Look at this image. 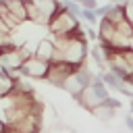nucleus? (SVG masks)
I'll use <instances>...</instances> for the list:
<instances>
[{"label":"nucleus","instance_id":"nucleus-22","mask_svg":"<svg viewBox=\"0 0 133 133\" xmlns=\"http://www.w3.org/2000/svg\"><path fill=\"white\" fill-rule=\"evenodd\" d=\"M125 127L133 133V114H129V116H125Z\"/></svg>","mask_w":133,"mask_h":133},{"label":"nucleus","instance_id":"nucleus-6","mask_svg":"<svg viewBox=\"0 0 133 133\" xmlns=\"http://www.w3.org/2000/svg\"><path fill=\"white\" fill-rule=\"evenodd\" d=\"M81 66H83V64H81ZM77 69H79L77 64H71V62H66V60H54V62H50V71H48L46 81H48L50 85L62 89L66 77H69L71 73H75Z\"/></svg>","mask_w":133,"mask_h":133},{"label":"nucleus","instance_id":"nucleus-16","mask_svg":"<svg viewBox=\"0 0 133 133\" xmlns=\"http://www.w3.org/2000/svg\"><path fill=\"white\" fill-rule=\"evenodd\" d=\"M125 2V19L133 25V2L131 0H123Z\"/></svg>","mask_w":133,"mask_h":133},{"label":"nucleus","instance_id":"nucleus-9","mask_svg":"<svg viewBox=\"0 0 133 133\" xmlns=\"http://www.w3.org/2000/svg\"><path fill=\"white\" fill-rule=\"evenodd\" d=\"M4 4L8 6V10H10L21 23H27V21H29V12H27L25 0H4Z\"/></svg>","mask_w":133,"mask_h":133},{"label":"nucleus","instance_id":"nucleus-4","mask_svg":"<svg viewBox=\"0 0 133 133\" xmlns=\"http://www.w3.org/2000/svg\"><path fill=\"white\" fill-rule=\"evenodd\" d=\"M94 77H96V73H91L89 71V66H79L75 73H71L69 77H66V81H64V85H62V89L73 98V100H77L79 96H81V91L94 81Z\"/></svg>","mask_w":133,"mask_h":133},{"label":"nucleus","instance_id":"nucleus-18","mask_svg":"<svg viewBox=\"0 0 133 133\" xmlns=\"http://www.w3.org/2000/svg\"><path fill=\"white\" fill-rule=\"evenodd\" d=\"M110 4H112V2H108V4H104V6H98V8H96V15H98V17H106L108 10H110Z\"/></svg>","mask_w":133,"mask_h":133},{"label":"nucleus","instance_id":"nucleus-13","mask_svg":"<svg viewBox=\"0 0 133 133\" xmlns=\"http://www.w3.org/2000/svg\"><path fill=\"white\" fill-rule=\"evenodd\" d=\"M62 4L66 6V10H69L71 15H75V17H79V19H81V10H83L81 2H75V0H62Z\"/></svg>","mask_w":133,"mask_h":133},{"label":"nucleus","instance_id":"nucleus-3","mask_svg":"<svg viewBox=\"0 0 133 133\" xmlns=\"http://www.w3.org/2000/svg\"><path fill=\"white\" fill-rule=\"evenodd\" d=\"M46 27H48V31L52 33V37H60V35H66V33H71L73 29L79 27V17L71 15V12L66 10V6L62 4V0H60V6H58L56 12L50 17V21H48Z\"/></svg>","mask_w":133,"mask_h":133},{"label":"nucleus","instance_id":"nucleus-11","mask_svg":"<svg viewBox=\"0 0 133 133\" xmlns=\"http://www.w3.org/2000/svg\"><path fill=\"white\" fill-rule=\"evenodd\" d=\"M0 19H2V21H4V23L12 29V31H15L19 25H23V23H21V21H19V19H17L10 10H8V6L4 4V0H0Z\"/></svg>","mask_w":133,"mask_h":133},{"label":"nucleus","instance_id":"nucleus-19","mask_svg":"<svg viewBox=\"0 0 133 133\" xmlns=\"http://www.w3.org/2000/svg\"><path fill=\"white\" fill-rule=\"evenodd\" d=\"M118 94H123V96H127V98H129V100H131V98H133V87H131V85H127V83H125V85H123V87H121V89H118Z\"/></svg>","mask_w":133,"mask_h":133},{"label":"nucleus","instance_id":"nucleus-23","mask_svg":"<svg viewBox=\"0 0 133 133\" xmlns=\"http://www.w3.org/2000/svg\"><path fill=\"white\" fill-rule=\"evenodd\" d=\"M125 83H127V85H131V87H133V73H131V75H129V79H127V81H125Z\"/></svg>","mask_w":133,"mask_h":133},{"label":"nucleus","instance_id":"nucleus-2","mask_svg":"<svg viewBox=\"0 0 133 133\" xmlns=\"http://www.w3.org/2000/svg\"><path fill=\"white\" fill-rule=\"evenodd\" d=\"M110 94H108V87H106V83L102 81V77H100V73H96V77H94V81L81 91V96L75 100L81 108H85L87 112H91L96 106H100V104H104L106 102V98H108Z\"/></svg>","mask_w":133,"mask_h":133},{"label":"nucleus","instance_id":"nucleus-15","mask_svg":"<svg viewBox=\"0 0 133 133\" xmlns=\"http://www.w3.org/2000/svg\"><path fill=\"white\" fill-rule=\"evenodd\" d=\"M108 69H110V71H112L114 75H118V77H121L123 81H127V79H129V75H131V73H129L127 69L118 66V64H114V62H110V64H108Z\"/></svg>","mask_w":133,"mask_h":133},{"label":"nucleus","instance_id":"nucleus-25","mask_svg":"<svg viewBox=\"0 0 133 133\" xmlns=\"http://www.w3.org/2000/svg\"><path fill=\"white\" fill-rule=\"evenodd\" d=\"M71 133H77V131H71Z\"/></svg>","mask_w":133,"mask_h":133},{"label":"nucleus","instance_id":"nucleus-17","mask_svg":"<svg viewBox=\"0 0 133 133\" xmlns=\"http://www.w3.org/2000/svg\"><path fill=\"white\" fill-rule=\"evenodd\" d=\"M104 104H108V106H110V108H114V110H118V108L123 106V104H121V100H116V98H112V96H108Z\"/></svg>","mask_w":133,"mask_h":133},{"label":"nucleus","instance_id":"nucleus-14","mask_svg":"<svg viewBox=\"0 0 133 133\" xmlns=\"http://www.w3.org/2000/svg\"><path fill=\"white\" fill-rule=\"evenodd\" d=\"M81 19H83V21H87L89 25H96V23L100 21V17L96 15V10H94V8H83V10H81Z\"/></svg>","mask_w":133,"mask_h":133},{"label":"nucleus","instance_id":"nucleus-1","mask_svg":"<svg viewBox=\"0 0 133 133\" xmlns=\"http://www.w3.org/2000/svg\"><path fill=\"white\" fill-rule=\"evenodd\" d=\"M56 42V48H58V60H66L71 64H85L87 56H89V39L87 35H73V33H66V35H60V37H54Z\"/></svg>","mask_w":133,"mask_h":133},{"label":"nucleus","instance_id":"nucleus-24","mask_svg":"<svg viewBox=\"0 0 133 133\" xmlns=\"http://www.w3.org/2000/svg\"><path fill=\"white\" fill-rule=\"evenodd\" d=\"M129 106H131V114H133V98H131V104Z\"/></svg>","mask_w":133,"mask_h":133},{"label":"nucleus","instance_id":"nucleus-20","mask_svg":"<svg viewBox=\"0 0 133 133\" xmlns=\"http://www.w3.org/2000/svg\"><path fill=\"white\" fill-rule=\"evenodd\" d=\"M85 35H87V39H89V42H98V31L94 29V25L85 31Z\"/></svg>","mask_w":133,"mask_h":133},{"label":"nucleus","instance_id":"nucleus-12","mask_svg":"<svg viewBox=\"0 0 133 133\" xmlns=\"http://www.w3.org/2000/svg\"><path fill=\"white\" fill-rule=\"evenodd\" d=\"M114 112H116V110H114V108H110L108 104H100V106H96V108L91 110V114H94V116H98L100 121H110V118L114 116Z\"/></svg>","mask_w":133,"mask_h":133},{"label":"nucleus","instance_id":"nucleus-21","mask_svg":"<svg viewBox=\"0 0 133 133\" xmlns=\"http://www.w3.org/2000/svg\"><path fill=\"white\" fill-rule=\"evenodd\" d=\"M81 6L83 8H98V0H81Z\"/></svg>","mask_w":133,"mask_h":133},{"label":"nucleus","instance_id":"nucleus-8","mask_svg":"<svg viewBox=\"0 0 133 133\" xmlns=\"http://www.w3.org/2000/svg\"><path fill=\"white\" fill-rule=\"evenodd\" d=\"M116 33V23L110 21L108 17H100L98 21V42H112Z\"/></svg>","mask_w":133,"mask_h":133},{"label":"nucleus","instance_id":"nucleus-5","mask_svg":"<svg viewBox=\"0 0 133 133\" xmlns=\"http://www.w3.org/2000/svg\"><path fill=\"white\" fill-rule=\"evenodd\" d=\"M48 71H50V62L48 60H44V58H39V56H35V54H31V56H27L25 58V62H23V66H21V77H29V79H44L46 81V77H48Z\"/></svg>","mask_w":133,"mask_h":133},{"label":"nucleus","instance_id":"nucleus-10","mask_svg":"<svg viewBox=\"0 0 133 133\" xmlns=\"http://www.w3.org/2000/svg\"><path fill=\"white\" fill-rule=\"evenodd\" d=\"M100 77H102V81L106 83V87L108 89H112V91H118L121 87H123V79L118 77V75H114L110 69H104V71H100Z\"/></svg>","mask_w":133,"mask_h":133},{"label":"nucleus","instance_id":"nucleus-26","mask_svg":"<svg viewBox=\"0 0 133 133\" xmlns=\"http://www.w3.org/2000/svg\"><path fill=\"white\" fill-rule=\"evenodd\" d=\"M75 2H81V0H75Z\"/></svg>","mask_w":133,"mask_h":133},{"label":"nucleus","instance_id":"nucleus-7","mask_svg":"<svg viewBox=\"0 0 133 133\" xmlns=\"http://www.w3.org/2000/svg\"><path fill=\"white\" fill-rule=\"evenodd\" d=\"M33 54L39 56V58H44V60H48V62L58 60V48H56L54 37H52V39H50V37L39 39V42L35 44V48H33Z\"/></svg>","mask_w":133,"mask_h":133}]
</instances>
